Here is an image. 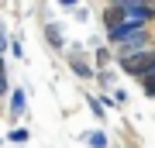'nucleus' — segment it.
Here are the masks:
<instances>
[{"label": "nucleus", "mask_w": 155, "mask_h": 148, "mask_svg": "<svg viewBox=\"0 0 155 148\" xmlns=\"http://www.w3.org/2000/svg\"><path fill=\"white\" fill-rule=\"evenodd\" d=\"M7 93V76H0V97Z\"/></svg>", "instance_id": "obj_9"}, {"label": "nucleus", "mask_w": 155, "mask_h": 148, "mask_svg": "<svg viewBox=\"0 0 155 148\" xmlns=\"http://www.w3.org/2000/svg\"><path fill=\"white\" fill-rule=\"evenodd\" d=\"M11 110H14V114H21V110H24V90H11Z\"/></svg>", "instance_id": "obj_4"}, {"label": "nucleus", "mask_w": 155, "mask_h": 148, "mask_svg": "<svg viewBox=\"0 0 155 148\" xmlns=\"http://www.w3.org/2000/svg\"><path fill=\"white\" fill-rule=\"evenodd\" d=\"M121 66H124L127 76L145 79V76H152V72H155V52H152V48H145V52H138V55H127Z\"/></svg>", "instance_id": "obj_1"}, {"label": "nucleus", "mask_w": 155, "mask_h": 148, "mask_svg": "<svg viewBox=\"0 0 155 148\" xmlns=\"http://www.w3.org/2000/svg\"><path fill=\"white\" fill-rule=\"evenodd\" d=\"M0 145H4V141H0Z\"/></svg>", "instance_id": "obj_13"}, {"label": "nucleus", "mask_w": 155, "mask_h": 148, "mask_svg": "<svg viewBox=\"0 0 155 148\" xmlns=\"http://www.w3.org/2000/svg\"><path fill=\"white\" fill-rule=\"evenodd\" d=\"M141 83H145V93H148V97H155V72H152V76H145Z\"/></svg>", "instance_id": "obj_7"}, {"label": "nucleus", "mask_w": 155, "mask_h": 148, "mask_svg": "<svg viewBox=\"0 0 155 148\" xmlns=\"http://www.w3.org/2000/svg\"><path fill=\"white\" fill-rule=\"evenodd\" d=\"M145 48H148V31L141 28L138 35H131V38H127V41L121 45V55L127 59V55H138V52H145Z\"/></svg>", "instance_id": "obj_2"}, {"label": "nucleus", "mask_w": 155, "mask_h": 148, "mask_svg": "<svg viewBox=\"0 0 155 148\" xmlns=\"http://www.w3.org/2000/svg\"><path fill=\"white\" fill-rule=\"evenodd\" d=\"M69 66H72V72H76V76H83V79H90V76H93V69H90L86 62L79 59V55H72V62H69Z\"/></svg>", "instance_id": "obj_3"}, {"label": "nucleus", "mask_w": 155, "mask_h": 148, "mask_svg": "<svg viewBox=\"0 0 155 148\" xmlns=\"http://www.w3.org/2000/svg\"><path fill=\"white\" fill-rule=\"evenodd\" d=\"M90 145H93V148H104V145H107V138L97 131V134H90Z\"/></svg>", "instance_id": "obj_8"}, {"label": "nucleus", "mask_w": 155, "mask_h": 148, "mask_svg": "<svg viewBox=\"0 0 155 148\" xmlns=\"http://www.w3.org/2000/svg\"><path fill=\"white\" fill-rule=\"evenodd\" d=\"M45 35H48V45H52V48H62V35H59V28H48Z\"/></svg>", "instance_id": "obj_5"}, {"label": "nucleus", "mask_w": 155, "mask_h": 148, "mask_svg": "<svg viewBox=\"0 0 155 148\" xmlns=\"http://www.w3.org/2000/svg\"><path fill=\"white\" fill-rule=\"evenodd\" d=\"M4 45H7V35H4V28H0V48H4Z\"/></svg>", "instance_id": "obj_10"}, {"label": "nucleus", "mask_w": 155, "mask_h": 148, "mask_svg": "<svg viewBox=\"0 0 155 148\" xmlns=\"http://www.w3.org/2000/svg\"><path fill=\"white\" fill-rule=\"evenodd\" d=\"M152 11H155V4H152Z\"/></svg>", "instance_id": "obj_12"}, {"label": "nucleus", "mask_w": 155, "mask_h": 148, "mask_svg": "<svg viewBox=\"0 0 155 148\" xmlns=\"http://www.w3.org/2000/svg\"><path fill=\"white\" fill-rule=\"evenodd\" d=\"M62 4H66V7H72V4H76V0H62Z\"/></svg>", "instance_id": "obj_11"}, {"label": "nucleus", "mask_w": 155, "mask_h": 148, "mask_svg": "<svg viewBox=\"0 0 155 148\" xmlns=\"http://www.w3.org/2000/svg\"><path fill=\"white\" fill-rule=\"evenodd\" d=\"M11 141L24 145V141H28V127H14V131H11Z\"/></svg>", "instance_id": "obj_6"}]
</instances>
